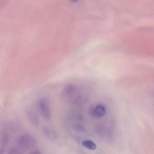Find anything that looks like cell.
<instances>
[{"instance_id":"1","label":"cell","mask_w":154,"mask_h":154,"mask_svg":"<svg viewBox=\"0 0 154 154\" xmlns=\"http://www.w3.org/2000/svg\"><path fill=\"white\" fill-rule=\"evenodd\" d=\"M63 96L66 101L72 103H79L82 100L79 91L73 85H68L65 88Z\"/></svg>"},{"instance_id":"2","label":"cell","mask_w":154,"mask_h":154,"mask_svg":"<svg viewBox=\"0 0 154 154\" xmlns=\"http://www.w3.org/2000/svg\"><path fill=\"white\" fill-rule=\"evenodd\" d=\"M38 112L43 119L48 121L51 118L49 102L46 98L40 99L37 104Z\"/></svg>"},{"instance_id":"3","label":"cell","mask_w":154,"mask_h":154,"mask_svg":"<svg viewBox=\"0 0 154 154\" xmlns=\"http://www.w3.org/2000/svg\"><path fill=\"white\" fill-rule=\"evenodd\" d=\"M17 143L19 146L21 148L29 149L33 148L36 146L37 140L34 136L26 134L21 135L19 138Z\"/></svg>"},{"instance_id":"4","label":"cell","mask_w":154,"mask_h":154,"mask_svg":"<svg viewBox=\"0 0 154 154\" xmlns=\"http://www.w3.org/2000/svg\"><path fill=\"white\" fill-rule=\"evenodd\" d=\"M89 112L93 117L102 118L106 113V109L103 105H97L91 107Z\"/></svg>"},{"instance_id":"5","label":"cell","mask_w":154,"mask_h":154,"mask_svg":"<svg viewBox=\"0 0 154 154\" xmlns=\"http://www.w3.org/2000/svg\"><path fill=\"white\" fill-rule=\"evenodd\" d=\"M43 132L46 137L50 141H55L57 140V136L56 132L50 127H44Z\"/></svg>"},{"instance_id":"6","label":"cell","mask_w":154,"mask_h":154,"mask_svg":"<svg viewBox=\"0 0 154 154\" xmlns=\"http://www.w3.org/2000/svg\"><path fill=\"white\" fill-rule=\"evenodd\" d=\"M26 115L29 121L31 124L36 127H37L39 125V118L37 114L34 110H28L26 112Z\"/></svg>"},{"instance_id":"7","label":"cell","mask_w":154,"mask_h":154,"mask_svg":"<svg viewBox=\"0 0 154 154\" xmlns=\"http://www.w3.org/2000/svg\"><path fill=\"white\" fill-rule=\"evenodd\" d=\"M9 140V136L8 134L6 132H3L2 135L1 140V148H0V153L3 154L5 151V149Z\"/></svg>"},{"instance_id":"8","label":"cell","mask_w":154,"mask_h":154,"mask_svg":"<svg viewBox=\"0 0 154 154\" xmlns=\"http://www.w3.org/2000/svg\"><path fill=\"white\" fill-rule=\"evenodd\" d=\"M82 145L84 147L91 150H94L97 148L96 144L93 141L90 140H86L82 142Z\"/></svg>"},{"instance_id":"9","label":"cell","mask_w":154,"mask_h":154,"mask_svg":"<svg viewBox=\"0 0 154 154\" xmlns=\"http://www.w3.org/2000/svg\"><path fill=\"white\" fill-rule=\"evenodd\" d=\"M73 128L76 131L83 132L85 131L84 126L80 123H76L73 125Z\"/></svg>"},{"instance_id":"10","label":"cell","mask_w":154,"mask_h":154,"mask_svg":"<svg viewBox=\"0 0 154 154\" xmlns=\"http://www.w3.org/2000/svg\"><path fill=\"white\" fill-rule=\"evenodd\" d=\"M8 154H21V153L17 148L12 147L9 150Z\"/></svg>"},{"instance_id":"11","label":"cell","mask_w":154,"mask_h":154,"mask_svg":"<svg viewBox=\"0 0 154 154\" xmlns=\"http://www.w3.org/2000/svg\"><path fill=\"white\" fill-rule=\"evenodd\" d=\"M29 154H42L41 152L38 150H35L32 151Z\"/></svg>"}]
</instances>
